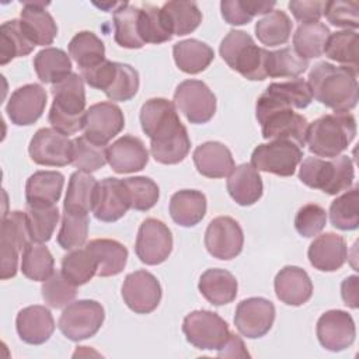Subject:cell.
<instances>
[{"mask_svg": "<svg viewBox=\"0 0 359 359\" xmlns=\"http://www.w3.org/2000/svg\"><path fill=\"white\" fill-rule=\"evenodd\" d=\"M139 118L142 130L150 139V153L157 163L177 164L187 157L191 149L188 130L170 100H147L142 105Z\"/></svg>", "mask_w": 359, "mask_h": 359, "instance_id": "obj_1", "label": "cell"}, {"mask_svg": "<svg viewBox=\"0 0 359 359\" xmlns=\"http://www.w3.org/2000/svg\"><path fill=\"white\" fill-rule=\"evenodd\" d=\"M358 69L335 66L328 62L317 63L309 73L313 98L335 112L351 111L359 98Z\"/></svg>", "mask_w": 359, "mask_h": 359, "instance_id": "obj_2", "label": "cell"}, {"mask_svg": "<svg viewBox=\"0 0 359 359\" xmlns=\"http://www.w3.org/2000/svg\"><path fill=\"white\" fill-rule=\"evenodd\" d=\"M53 101L48 121L53 129L69 136L83 129L86 116V90L80 74L72 73L50 88Z\"/></svg>", "mask_w": 359, "mask_h": 359, "instance_id": "obj_3", "label": "cell"}, {"mask_svg": "<svg viewBox=\"0 0 359 359\" xmlns=\"http://www.w3.org/2000/svg\"><path fill=\"white\" fill-rule=\"evenodd\" d=\"M356 135V119L351 112L327 114L307 128L306 143L317 157L334 158L348 149Z\"/></svg>", "mask_w": 359, "mask_h": 359, "instance_id": "obj_4", "label": "cell"}, {"mask_svg": "<svg viewBox=\"0 0 359 359\" xmlns=\"http://www.w3.org/2000/svg\"><path fill=\"white\" fill-rule=\"evenodd\" d=\"M353 161L348 156H338L331 160L307 157L299 170V180L314 189L328 195L348 191L353 182Z\"/></svg>", "mask_w": 359, "mask_h": 359, "instance_id": "obj_5", "label": "cell"}, {"mask_svg": "<svg viewBox=\"0 0 359 359\" xmlns=\"http://www.w3.org/2000/svg\"><path fill=\"white\" fill-rule=\"evenodd\" d=\"M222 59L244 79L261 81L266 79L265 60L268 50L255 45L252 36L244 31L231 29L220 42Z\"/></svg>", "mask_w": 359, "mask_h": 359, "instance_id": "obj_6", "label": "cell"}, {"mask_svg": "<svg viewBox=\"0 0 359 359\" xmlns=\"http://www.w3.org/2000/svg\"><path fill=\"white\" fill-rule=\"evenodd\" d=\"M32 243L27 226L25 212L13 210L1 219L0 230V278L3 280L14 278L18 269L20 252Z\"/></svg>", "mask_w": 359, "mask_h": 359, "instance_id": "obj_7", "label": "cell"}, {"mask_svg": "<svg viewBox=\"0 0 359 359\" xmlns=\"http://www.w3.org/2000/svg\"><path fill=\"white\" fill-rule=\"evenodd\" d=\"M182 332L187 341L202 351L220 349L230 337L227 323L210 310H195L185 316Z\"/></svg>", "mask_w": 359, "mask_h": 359, "instance_id": "obj_8", "label": "cell"}, {"mask_svg": "<svg viewBox=\"0 0 359 359\" xmlns=\"http://www.w3.org/2000/svg\"><path fill=\"white\" fill-rule=\"evenodd\" d=\"M105 311L95 300H77L67 304L60 314L57 327L70 341L79 342L94 337L101 328Z\"/></svg>", "mask_w": 359, "mask_h": 359, "instance_id": "obj_9", "label": "cell"}, {"mask_svg": "<svg viewBox=\"0 0 359 359\" xmlns=\"http://www.w3.org/2000/svg\"><path fill=\"white\" fill-rule=\"evenodd\" d=\"M303 158L299 144L286 139H275L258 144L251 154V165L257 171H265L280 177L294 174L297 164Z\"/></svg>", "mask_w": 359, "mask_h": 359, "instance_id": "obj_10", "label": "cell"}, {"mask_svg": "<svg viewBox=\"0 0 359 359\" xmlns=\"http://www.w3.org/2000/svg\"><path fill=\"white\" fill-rule=\"evenodd\" d=\"M255 115L264 139H286L300 147L306 144L309 122L302 114L292 108H255Z\"/></svg>", "mask_w": 359, "mask_h": 359, "instance_id": "obj_11", "label": "cell"}, {"mask_svg": "<svg viewBox=\"0 0 359 359\" xmlns=\"http://www.w3.org/2000/svg\"><path fill=\"white\" fill-rule=\"evenodd\" d=\"M174 101L185 118L195 125L209 122L216 112V97L201 80H184L174 93Z\"/></svg>", "mask_w": 359, "mask_h": 359, "instance_id": "obj_12", "label": "cell"}, {"mask_svg": "<svg viewBox=\"0 0 359 359\" xmlns=\"http://www.w3.org/2000/svg\"><path fill=\"white\" fill-rule=\"evenodd\" d=\"M34 163L48 167H65L72 164L73 140L53 128H41L32 136L28 146Z\"/></svg>", "mask_w": 359, "mask_h": 359, "instance_id": "obj_13", "label": "cell"}, {"mask_svg": "<svg viewBox=\"0 0 359 359\" xmlns=\"http://www.w3.org/2000/svg\"><path fill=\"white\" fill-rule=\"evenodd\" d=\"M172 250V234L167 224L158 219L149 217L139 227L135 251L146 265L164 262Z\"/></svg>", "mask_w": 359, "mask_h": 359, "instance_id": "obj_14", "label": "cell"}, {"mask_svg": "<svg viewBox=\"0 0 359 359\" xmlns=\"http://www.w3.org/2000/svg\"><path fill=\"white\" fill-rule=\"evenodd\" d=\"M244 244L243 229L230 216L215 217L205 231V247L208 252L223 261L236 258Z\"/></svg>", "mask_w": 359, "mask_h": 359, "instance_id": "obj_15", "label": "cell"}, {"mask_svg": "<svg viewBox=\"0 0 359 359\" xmlns=\"http://www.w3.org/2000/svg\"><path fill=\"white\" fill-rule=\"evenodd\" d=\"M125 126V116L122 109L111 102H97L86 111L83 130L84 136L101 146L112 140Z\"/></svg>", "mask_w": 359, "mask_h": 359, "instance_id": "obj_16", "label": "cell"}, {"mask_svg": "<svg viewBox=\"0 0 359 359\" xmlns=\"http://www.w3.org/2000/svg\"><path fill=\"white\" fill-rule=\"evenodd\" d=\"M122 299L125 304L136 314H149L160 304V282L147 271H135L126 275L123 280Z\"/></svg>", "mask_w": 359, "mask_h": 359, "instance_id": "obj_17", "label": "cell"}, {"mask_svg": "<svg viewBox=\"0 0 359 359\" xmlns=\"http://www.w3.org/2000/svg\"><path fill=\"white\" fill-rule=\"evenodd\" d=\"M273 321L275 306L265 297H248L241 300L236 307V328L250 339L264 337L272 328Z\"/></svg>", "mask_w": 359, "mask_h": 359, "instance_id": "obj_18", "label": "cell"}, {"mask_svg": "<svg viewBox=\"0 0 359 359\" xmlns=\"http://www.w3.org/2000/svg\"><path fill=\"white\" fill-rule=\"evenodd\" d=\"M48 101L45 88L36 83L18 87L10 95L6 112L11 123L17 126H29L43 114Z\"/></svg>", "mask_w": 359, "mask_h": 359, "instance_id": "obj_19", "label": "cell"}, {"mask_svg": "<svg viewBox=\"0 0 359 359\" xmlns=\"http://www.w3.org/2000/svg\"><path fill=\"white\" fill-rule=\"evenodd\" d=\"M316 334L323 348L331 352H341L355 341V321L348 311L328 310L320 316Z\"/></svg>", "mask_w": 359, "mask_h": 359, "instance_id": "obj_20", "label": "cell"}, {"mask_svg": "<svg viewBox=\"0 0 359 359\" xmlns=\"http://www.w3.org/2000/svg\"><path fill=\"white\" fill-rule=\"evenodd\" d=\"M313 101L310 86L303 79L271 83L258 97L255 108H297L304 109Z\"/></svg>", "mask_w": 359, "mask_h": 359, "instance_id": "obj_21", "label": "cell"}, {"mask_svg": "<svg viewBox=\"0 0 359 359\" xmlns=\"http://www.w3.org/2000/svg\"><path fill=\"white\" fill-rule=\"evenodd\" d=\"M130 209V199L123 180L107 177L98 182L97 196L93 208L95 219L111 223L125 216Z\"/></svg>", "mask_w": 359, "mask_h": 359, "instance_id": "obj_22", "label": "cell"}, {"mask_svg": "<svg viewBox=\"0 0 359 359\" xmlns=\"http://www.w3.org/2000/svg\"><path fill=\"white\" fill-rule=\"evenodd\" d=\"M109 167L118 174L140 171L149 161V151L142 139L125 135L107 147Z\"/></svg>", "mask_w": 359, "mask_h": 359, "instance_id": "obj_23", "label": "cell"}, {"mask_svg": "<svg viewBox=\"0 0 359 359\" xmlns=\"http://www.w3.org/2000/svg\"><path fill=\"white\" fill-rule=\"evenodd\" d=\"M310 264L323 272L338 271L346 261L348 248L342 236L328 231L317 236L309 245Z\"/></svg>", "mask_w": 359, "mask_h": 359, "instance_id": "obj_24", "label": "cell"}, {"mask_svg": "<svg viewBox=\"0 0 359 359\" xmlns=\"http://www.w3.org/2000/svg\"><path fill=\"white\" fill-rule=\"evenodd\" d=\"M18 337L29 345H41L46 342L55 331V320L52 313L39 304L24 307L15 318Z\"/></svg>", "mask_w": 359, "mask_h": 359, "instance_id": "obj_25", "label": "cell"}, {"mask_svg": "<svg viewBox=\"0 0 359 359\" xmlns=\"http://www.w3.org/2000/svg\"><path fill=\"white\" fill-rule=\"evenodd\" d=\"M49 3L22 1L21 25L27 36L36 46L50 45L57 35V25L53 17L45 10Z\"/></svg>", "mask_w": 359, "mask_h": 359, "instance_id": "obj_26", "label": "cell"}, {"mask_svg": "<svg viewBox=\"0 0 359 359\" xmlns=\"http://www.w3.org/2000/svg\"><path fill=\"white\" fill-rule=\"evenodd\" d=\"M276 297L287 306H302L313 294V283L307 272L294 265L283 266L275 276Z\"/></svg>", "mask_w": 359, "mask_h": 359, "instance_id": "obj_27", "label": "cell"}, {"mask_svg": "<svg viewBox=\"0 0 359 359\" xmlns=\"http://www.w3.org/2000/svg\"><path fill=\"white\" fill-rule=\"evenodd\" d=\"M194 164L199 174L208 178L227 177L234 165V158L227 146L220 142H205L194 150Z\"/></svg>", "mask_w": 359, "mask_h": 359, "instance_id": "obj_28", "label": "cell"}, {"mask_svg": "<svg viewBox=\"0 0 359 359\" xmlns=\"http://www.w3.org/2000/svg\"><path fill=\"white\" fill-rule=\"evenodd\" d=\"M262 191V178L251 164H240L227 175V192L240 206H251L258 202Z\"/></svg>", "mask_w": 359, "mask_h": 359, "instance_id": "obj_29", "label": "cell"}, {"mask_svg": "<svg viewBox=\"0 0 359 359\" xmlns=\"http://www.w3.org/2000/svg\"><path fill=\"white\" fill-rule=\"evenodd\" d=\"M65 177L59 171H35L25 184V201L29 206H55L60 199Z\"/></svg>", "mask_w": 359, "mask_h": 359, "instance_id": "obj_30", "label": "cell"}, {"mask_svg": "<svg viewBox=\"0 0 359 359\" xmlns=\"http://www.w3.org/2000/svg\"><path fill=\"white\" fill-rule=\"evenodd\" d=\"M97 264V275L101 278L115 276L121 273L128 261L126 247L111 238H94L86 244Z\"/></svg>", "mask_w": 359, "mask_h": 359, "instance_id": "obj_31", "label": "cell"}, {"mask_svg": "<svg viewBox=\"0 0 359 359\" xmlns=\"http://www.w3.org/2000/svg\"><path fill=\"white\" fill-rule=\"evenodd\" d=\"M236 276L222 268L206 269L198 283L201 294L213 306H223L231 303L237 296Z\"/></svg>", "mask_w": 359, "mask_h": 359, "instance_id": "obj_32", "label": "cell"}, {"mask_svg": "<svg viewBox=\"0 0 359 359\" xmlns=\"http://www.w3.org/2000/svg\"><path fill=\"white\" fill-rule=\"evenodd\" d=\"M98 182L97 180L86 171H74L70 175L66 198L63 202V210L72 213L88 215L94 208L97 196Z\"/></svg>", "mask_w": 359, "mask_h": 359, "instance_id": "obj_33", "label": "cell"}, {"mask_svg": "<svg viewBox=\"0 0 359 359\" xmlns=\"http://www.w3.org/2000/svg\"><path fill=\"white\" fill-rule=\"evenodd\" d=\"M168 209L177 224L192 227L206 215V196L196 189H181L171 196Z\"/></svg>", "mask_w": 359, "mask_h": 359, "instance_id": "obj_34", "label": "cell"}, {"mask_svg": "<svg viewBox=\"0 0 359 359\" xmlns=\"http://www.w3.org/2000/svg\"><path fill=\"white\" fill-rule=\"evenodd\" d=\"M161 14L171 35L191 34L202 22V13L195 1H167L161 7Z\"/></svg>", "mask_w": 359, "mask_h": 359, "instance_id": "obj_35", "label": "cell"}, {"mask_svg": "<svg viewBox=\"0 0 359 359\" xmlns=\"http://www.w3.org/2000/svg\"><path fill=\"white\" fill-rule=\"evenodd\" d=\"M172 56L177 67L188 74L203 72L213 60V49L198 39H184L172 46Z\"/></svg>", "mask_w": 359, "mask_h": 359, "instance_id": "obj_36", "label": "cell"}, {"mask_svg": "<svg viewBox=\"0 0 359 359\" xmlns=\"http://www.w3.org/2000/svg\"><path fill=\"white\" fill-rule=\"evenodd\" d=\"M139 15L140 7H136L128 1L121 3L114 10V38L119 46L126 49H140L144 45L140 38Z\"/></svg>", "mask_w": 359, "mask_h": 359, "instance_id": "obj_37", "label": "cell"}, {"mask_svg": "<svg viewBox=\"0 0 359 359\" xmlns=\"http://www.w3.org/2000/svg\"><path fill=\"white\" fill-rule=\"evenodd\" d=\"M34 69L42 83L53 86L72 74V60L65 50L50 46L35 55Z\"/></svg>", "mask_w": 359, "mask_h": 359, "instance_id": "obj_38", "label": "cell"}, {"mask_svg": "<svg viewBox=\"0 0 359 359\" xmlns=\"http://www.w3.org/2000/svg\"><path fill=\"white\" fill-rule=\"evenodd\" d=\"M36 45L27 36L20 20H10L0 27V65L29 55Z\"/></svg>", "mask_w": 359, "mask_h": 359, "instance_id": "obj_39", "label": "cell"}, {"mask_svg": "<svg viewBox=\"0 0 359 359\" xmlns=\"http://www.w3.org/2000/svg\"><path fill=\"white\" fill-rule=\"evenodd\" d=\"M69 55L81 70L91 69L105 60V46L91 31L77 32L67 45Z\"/></svg>", "mask_w": 359, "mask_h": 359, "instance_id": "obj_40", "label": "cell"}, {"mask_svg": "<svg viewBox=\"0 0 359 359\" xmlns=\"http://www.w3.org/2000/svg\"><path fill=\"white\" fill-rule=\"evenodd\" d=\"M330 34L328 27L320 21L300 24L293 35L294 52L306 60L320 57L324 53Z\"/></svg>", "mask_w": 359, "mask_h": 359, "instance_id": "obj_41", "label": "cell"}, {"mask_svg": "<svg viewBox=\"0 0 359 359\" xmlns=\"http://www.w3.org/2000/svg\"><path fill=\"white\" fill-rule=\"evenodd\" d=\"M292 21L282 10H272L255 24V35L262 45L278 46L289 41L292 34Z\"/></svg>", "mask_w": 359, "mask_h": 359, "instance_id": "obj_42", "label": "cell"}, {"mask_svg": "<svg viewBox=\"0 0 359 359\" xmlns=\"http://www.w3.org/2000/svg\"><path fill=\"white\" fill-rule=\"evenodd\" d=\"M21 272L31 280H46L55 272V259L48 247L41 243H29L22 250Z\"/></svg>", "mask_w": 359, "mask_h": 359, "instance_id": "obj_43", "label": "cell"}, {"mask_svg": "<svg viewBox=\"0 0 359 359\" xmlns=\"http://www.w3.org/2000/svg\"><path fill=\"white\" fill-rule=\"evenodd\" d=\"M309 67V60L299 56L292 48L268 50L265 60L266 77L297 79Z\"/></svg>", "mask_w": 359, "mask_h": 359, "instance_id": "obj_44", "label": "cell"}, {"mask_svg": "<svg viewBox=\"0 0 359 359\" xmlns=\"http://www.w3.org/2000/svg\"><path fill=\"white\" fill-rule=\"evenodd\" d=\"M331 224L344 231L356 230L359 227V189L353 187L331 202L330 206Z\"/></svg>", "mask_w": 359, "mask_h": 359, "instance_id": "obj_45", "label": "cell"}, {"mask_svg": "<svg viewBox=\"0 0 359 359\" xmlns=\"http://www.w3.org/2000/svg\"><path fill=\"white\" fill-rule=\"evenodd\" d=\"M358 45L359 36L356 31H338L330 34L324 53L328 59L358 69Z\"/></svg>", "mask_w": 359, "mask_h": 359, "instance_id": "obj_46", "label": "cell"}, {"mask_svg": "<svg viewBox=\"0 0 359 359\" xmlns=\"http://www.w3.org/2000/svg\"><path fill=\"white\" fill-rule=\"evenodd\" d=\"M62 273L76 286H81L97 275V264L86 247L70 250L62 259Z\"/></svg>", "mask_w": 359, "mask_h": 359, "instance_id": "obj_47", "label": "cell"}, {"mask_svg": "<svg viewBox=\"0 0 359 359\" xmlns=\"http://www.w3.org/2000/svg\"><path fill=\"white\" fill-rule=\"evenodd\" d=\"M29 237L34 243H46L52 238L59 220L57 206H29L25 209Z\"/></svg>", "mask_w": 359, "mask_h": 359, "instance_id": "obj_48", "label": "cell"}, {"mask_svg": "<svg viewBox=\"0 0 359 359\" xmlns=\"http://www.w3.org/2000/svg\"><path fill=\"white\" fill-rule=\"evenodd\" d=\"M275 1H251V0H223L220 11L224 21L230 25L248 24L255 15L272 11Z\"/></svg>", "mask_w": 359, "mask_h": 359, "instance_id": "obj_49", "label": "cell"}, {"mask_svg": "<svg viewBox=\"0 0 359 359\" xmlns=\"http://www.w3.org/2000/svg\"><path fill=\"white\" fill-rule=\"evenodd\" d=\"M88 215L63 210L62 224L57 233V244L63 250H76L84 245L88 236Z\"/></svg>", "mask_w": 359, "mask_h": 359, "instance_id": "obj_50", "label": "cell"}, {"mask_svg": "<svg viewBox=\"0 0 359 359\" xmlns=\"http://www.w3.org/2000/svg\"><path fill=\"white\" fill-rule=\"evenodd\" d=\"M140 38L143 43H163L172 38L161 14V8L153 4H142L139 15Z\"/></svg>", "mask_w": 359, "mask_h": 359, "instance_id": "obj_51", "label": "cell"}, {"mask_svg": "<svg viewBox=\"0 0 359 359\" xmlns=\"http://www.w3.org/2000/svg\"><path fill=\"white\" fill-rule=\"evenodd\" d=\"M107 160V147L88 140L84 135L73 139L72 164L80 171L93 172L104 167Z\"/></svg>", "mask_w": 359, "mask_h": 359, "instance_id": "obj_52", "label": "cell"}, {"mask_svg": "<svg viewBox=\"0 0 359 359\" xmlns=\"http://www.w3.org/2000/svg\"><path fill=\"white\" fill-rule=\"evenodd\" d=\"M42 299L53 309H63L70 304L76 294L77 286L65 278L62 271H55L46 280L42 282Z\"/></svg>", "mask_w": 359, "mask_h": 359, "instance_id": "obj_53", "label": "cell"}, {"mask_svg": "<svg viewBox=\"0 0 359 359\" xmlns=\"http://www.w3.org/2000/svg\"><path fill=\"white\" fill-rule=\"evenodd\" d=\"M130 199V209L149 210L151 209L160 196L158 185L149 177H129L123 180Z\"/></svg>", "mask_w": 359, "mask_h": 359, "instance_id": "obj_54", "label": "cell"}, {"mask_svg": "<svg viewBox=\"0 0 359 359\" xmlns=\"http://www.w3.org/2000/svg\"><path fill=\"white\" fill-rule=\"evenodd\" d=\"M323 14L332 25L345 28L346 31L358 29L359 27V3L332 0L324 1Z\"/></svg>", "mask_w": 359, "mask_h": 359, "instance_id": "obj_55", "label": "cell"}, {"mask_svg": "<svg viewBox=\"0 0 359 359\" xmlns=\"http://www.w3.org/2000/svg\"><path fill=\"white\" fill-rule=\"evenodd\" d=\"M139 90V73L135 67L126 63L118 62V70L115 80L111 88L105 93V95L111 101H129L132 100Z\"/></svg>", "mask_w": 359, "mask_h": 359, "instance_id": "obj_56", "label": "cell"}, {"mask_svg": "<svg viewBox=\"0 0 359 359\" xmlns=\"http://www.w3.org/2000/svg\"><path fill=\"white\" fill-rule=\"evenodd\" d=\"M327 224V212L317 203L303 205L294 216V229L302 237L317 236Z\"/></svg>", "mask_w": 359, "mask_h": 359, "instance_id": "obj_57", "label": "cell"}, {"mask_svg": "<svg viewBox=\"0 0 359 359\" xmlns=\"http://www.w3.org/2000/svg\"><path fill=\"white\" fill-rule=\"evenodd\" d=\"M116 70H118V62H111L105 59L102 63L91 69L81 70L80 76L90 87L107 93L115 80Z\"/></svg>", "mask_w": 359, "mask_h": 359, "instance_id": "obj_58", "label": "cell"}, {"mask_svg": "<svg viewBox=\"0 0 359 359\" xmlns=\"http://www.w3.org/2000/svg\"><path fill=\"white\" fill-rule=\"evenodd\" d=\"M289 10L292 11L293 17L300 21L302 24H309V22H318L321 15H323V8H324V1H299L293 0L289 1Z\"/></svg>", "mask_w": 359, "mask_h": 359, "instance_id": "obj_59", "label": "cell"}, {"mask_svg": "<svg viewBox=\"0 0 359 359\" xmlns=\"http://www.w3.org/2000/svg\"><path fill=\"white\" fill-rule=\"evenodd\" d=\"M217 356H220V358H248L250 353L247 352L243 339L237 334L230 332V337L226 341V344L220 349H217Z\"/></svg>", "mask_w": 359, "mask_h": 359, "instance_id": "obj_60", "label": "cell"}, {"mask_svg": "<svg viewBox=\"0 0 359 359\" xmlns=\"http://www.w3.org/2000/svg\"><path fill=\"white\" fill-rule=\"evenodd\" d=\"M358 285H359V278L356 275L348 276L341 283L342 300L351 309H358Z\"/></svg>", "mask_w": 359, "mask_h": 359, "instance_id": "obj_61", "label": "cell"}]
</instances>
